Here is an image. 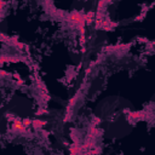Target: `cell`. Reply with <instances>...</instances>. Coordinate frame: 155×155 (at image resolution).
<instances>
[{"mask_svg": "<svg viewBox=\"0 0 155 155\" xmlns=\"http://www.w3.org/2000/svg\"><path fill=\"white\" fill-rule=\"evenodd\" d=\"M144 116H147V114L144 112H137V113H130V119H135V120H138V119H143Z\"/></svg>", "mask_w": 155, "mask_h": 155, "instance_id": "1", "label": "cell"}, {"mask_svg": "<svg viewBox=\"0 0 155 155\" xmlns=\"http://www.w3.org/2000/svg\"><path fill=\"white\" fill-rule=\"evenodd\" d=\"M46 122L45 121H41V120H34V121H32V125H33L35 128H40V127H43V125H45Z\"/></svg>", "mask_w": 155, "mask_h": 155, "instance_id": "2", "label": "cell"}]
</instances>
